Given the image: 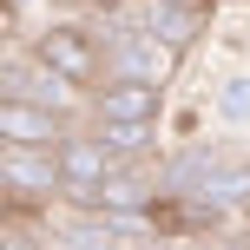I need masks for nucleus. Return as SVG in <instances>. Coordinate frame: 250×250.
Returning a JSON list of instances; mask_svg holds the SVG:
<instances>
[{
  "label": "nucleus",
  "instance_id": "f257e3e1",
  "mask_svg": "<svg viewBox=\"0 0 250 250\" xmlns=\"http://www.w3.org/2000/svg\"><path fill=\"white\" fill-rule=\"evenodd\" d=\"M0 99H33V105H46V112H60V119L92 112V92L79 86V79H66L53 60H40L33 40H26V46H7V60H0Z\"/></svg>",
  "mask_w": 250,
  "mask_h": 250
},
{
  "label": "nucleus",
  "instance_id": "f03ea898",
  "mask_svg": "<svg viewBox=\"0 0 250 250\" xmlns=\"http://www.w3.org/2000/svg\"><path fill=\"white\" fill-rule=\"evenodd\" d=\"M0 185H7V211H53V204H66L60 145H0Z\"/></svg>",
  "mask_w": 250,
  "mask_h": 250
},
{
  "label": "nucleus",
  "instance_id": "7ed1b4c3",
  "mask_svg": "<svg viewBox=\"0 0 250 250\" xmlns=\"http://www.w3.org/2000/svg\"><path fill=\"white\" fill-rule=\"evenodd\" d=\"M33 53L40 60H53L66 79H79V86H99L105 79V40H99V26L92 20H46L33 33Z\"/></svg>",
  "mask_w": 250,
  "mask_h": 250
},
{
  "label": "nucleus",
  "instance_id": "20e7f679",
  "mask_svg": "<svg viewBox=\"0 0 250 250\" xmlns=\"http://www.w3.org/2000/svg\"><path fill=\"white\" fill-rule=\"evenodd\" d=\"M112 13H125L145 33H158L171 53H191L204 40V26H211V7H185V0H132V7H112Z\"/></svg>",
  "mask_w": 250,
  "mask_h": 250
},
{
  "label": "nucleus",
  "instance_id": "39448f33",
  "mask_svg": "<svg viewBox=\"0 0 250 250\" xmlns=\"http://www.w3.org/2000/svg\"><path fill=\"white\" fill-rule=\"evenodd\" d=\"M60 165H66V204H86L92 191H99L105 178L119 171V158L105 151V138H99V132H86V125H73V132H66Z\"/></svg>",
  "mask_w": 250,
  "mask_h": 250
},
{
  "label": "nucleus",
  "instance_id": "423d86ee",
  "mask_svg": "<svg viewBox=\"0 0 250 250\" xmlns=\"http://www.w3.org/2000/svg\"><path fill=\"white\" fill-rule=\"evenodd\" d=\"M165 92H171V86H145V79H105V86H92V119L158 125V119H165Z\"/></svg>",
  "mask_w": 250,
  "mask_h": 250
},
{
  "label": "nucleus",
  "instance_id": "0eeeda50",
  "mask_svg": "<svg viewBox=\"0 0 250 250\" xmlns=\"http://www.w3.org/2000/svg\"><path fill=\"white\" fill-rule=\"evenodd\" d=\"M73 119L46 112L33 99H0V145H66Z\"/></svg>",
  "mask_w": 250,
  "mask_h": 250
},
{
  "label": "nucleus",
  "instance_id": "6e6552de",
  "mask_svg": "<svg viewBox=\"0 0 250 250\" xmlns=\"http://www.w3.org/2000/svg\"><path fill=\"white\" fill-rule=\"evenodd\" d=\"M92 132L105 138L119 165H151L158 158V125H119V119H92Z\"/></svg>",
  "mask_w": 250,
  "mask_h": 250
},
{
  "label": "nucleus",
  "instance_id": "1a4fd4ad",
  "mask_svg": "<svg viewBox=\"0 0 250 250\" xmlns=\"http://www.w3.org/2000/svg\"><path fill=\"white\" fill-rule=\"evenodd\" d=\"M211 119L224 132H250V66H237L211 86Z\"/></svg>",
  "mask_w": 250,
  "mask_h": 250
},
{
  "label": "nucleus",
  "instance_id": "9d476101",
  "mask_svg": "<svg viewBox=\"0 0 250 250\" xmlns=\"http://www.w3.org/2000/svg\"><path fill=\"white\" fill-rule=\"evenodd\" d=\"M0 250H60V244H53V230H40V224H33V211H7Z\"/></svg>",
  "mask_w": 250,
  "mask_h": 250
},
{
  "label": "nucleus",
  "instance_id": "9b49d317",
  "mask_svg": "<svg viewBox=\"0 0 250 250\" xmlns=\"http://www.w3.org/2000/svg\"><path fill=\"white\" fill-rule=\"evenodd\" d=\"M26 7H33V0H7V13H13V20H20V13H26Z\"/></svg>",
  "mask_w": 250,
  "mask_h": 250
},
{
  "label": "nucleus",
  "instance_id": "f8f14e48",
  "mask_svg": "<svg viewBox=\"0 0 250 250\" xmlns=\"http://www.w3.org/2000/svg\"><path fill=\"white\" fill-rule=\"evenodd\" d=\"M86 7H132V0H86Z\"/></svg>",
  "mask_w": 250,
  "mask_h": 250
}]
</instances>
